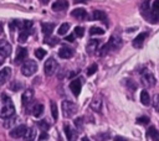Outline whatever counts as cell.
Instances as JSON below:
<instances>
[{
	"instance_id": "13",
	"label": "cell",
	"mask_w": 159,
	"mask_h": 141,
	"mask_svg": "<svg viewBox=\"0 0 159 141\" xmlns=\"http://www.w3.org/2000/svg\"><path fill=\"white\" fill-rule=\"evenodd\" d=\"M70 89H71V92L73 93L75 96H78L80 93H81V80L80 79L72 80L71 84H70Z\"/></svg>"
},
{
	"instance_id": "1",
	"label": "cell",
	"mask_w": 159,
	"mask_h": 141,
	"mask_svg": "<svg viewBox=\"0 0 159 141\" xmlns=\"http://www.w3.org/2000/svg\"><path fill=\"white\" fill-rule=\"evenodd\" d=\"M15 113V106L10 98L5 94H1V100H0V118L7 119L10 116H14Z\"/></svg>"
},
{
	"instance_id": "9",
	"label": "cell",
	"mask_w": 159,
	"mask_h": 141,
	"mask_svg": "<svg viewBox=\"0 0 159 141\" xmlns=\"http://www.w3.org/2000/svg\"><path fill=\"white\" fill-rule=\"evenodd\" d=\"M89 106H91L92 110L99 113L101 109H102V98H101V95H94L93 99H92V101H91V105H89Z\"/></svg>"
},
{
	"instance_id": "37",
	"label": "cell",
	"mask_w": 159,
	"mask_h": 141,
	"mask_svg": "<svg viewBox=\"0 0 159 141\" xmlns=\"http://www.w3.org/2000/svg\"><path fill=\"white\" fill-rule=\"evenodd\" d=\"M20 25H21V22H20L19 20H12V21L9 24V28H10L11 31H14L16 27H20Z\"/></svg>"
},
{
	"instance_id": "20",
	"label": "cell",
	"mask_w": 159,
	"mask_h": 141,
	"mask_svg": "<svg viewBox=\"0 0 159 141\" xmlns=\"http://www.w3.org/2000/svg\"><path fill=\"white\" fill-rule=\"evenodd\" d=\"M71 15L75 17V19H78V20H82L84 16H86V10L82 9V7H77L75 10H72Z\"/></svg>"
},
{
	"instance_id": "33",
	"label": "cell",
	"mask_w": 159,
	"mask_h": 141,
	"mask_svg": "<svg viewBox=\"0 0 159 141\" xmlns=\"http://www.w3.org/2000/svg\"><path fill=\"white\" fill-rule=\"evenodd\" d=\"M37 125H39L40 130H42V131H47V130L50 129V126H51V125H50V124H48L46 120H41V121L37 124Z\"/></svg>"
},
{
	"instance_id": "30",
	"label": "cell",
	"mask_w": 159,
	"mask_h": 141,
	"mask_svg": "<svg viewBox=\"0 0 159 141\" xmlns=\"http://www.w3.org/2000/svg\"><path fill=\"white\" fill-rule=\"evenodd\" d=\"M152 10L154 12V15L158 17L159 20V0H154L153 4H152Z\"/></svg>"
},
{
	"instance_id": "25",
	"label": "cell",
	"mask_w": 159,
	"mask_h": 141,
	"mask_svg": "<svg viewBox=\"0 0 159 141\" xmlns=\"http://www.w3.org/2000/svg\"><path fill=\"white\" fill-rule=\"evenodd\" d=\"M30 35V30H25V28H21L20 31V35H19V42H25L27 40V36Z\"/></svg>"
},
{
	"instance_id": "17",
	"label": "cell",
	"mask_w": 159,
	"mask_h": 141,
	"mask_svg": "<svg viewBox=\"0 0 159 141\" xmlns=\"http://www.w3.org/2000/svg\"><path fill=\"white\" fill-rule=\"evenodd\" d=\"M142 82H143L147 87H153V85L155 84V78H154L153 74L147 73V74H144V75L142 77Z\"/></svg>"
},
{
	"instance_id": "28",
	"label": "cell",
	"mask_w": 159,
	"mask_h": 141,
	"mask_svg": "<svg viewBox=\"0 0 159 141\" xmlns=\"http://www.w3.org/2000/svg\"><path fill=\"white\" fill-rule=\"evenodd\" d=\"M68 30H70V24L65 22V24H62V25L60 26V28H58L57 33H58V35H65V33H67V31H68Z\"/></svg>"
},
{
	"instance_id": "18",
	"label": "cell",
	"mask_w": 159,
	"mask_h": 141,
	"mask_svg": "<svg viewBox=\"0 0 159 141\" xmlns=\"http://www.w3.org/2000/svg\"><path fill=\"white\" fill-rule=\"evenodd\" d=\"M31 113H32V115H34V116H36V118L41 116V115H42V113H43V105H42V104H40V103H36V104L32 106Z\"/></svg>"
},
{
	"instance_id": "7",
	"label": "cell",
	"mask_w": 159,
	"mask_h": 141,
	"mask_svg": "<svg viewBox=\"0 0 159 141\" xmlns=\"http://www.w3.org/2000/svg\"><path fill=\"white\" fill-rule=\"evenodd\" d=\"M10 53H11V45L6 40H0V56L5 58Z\"/></svg>"
},
{
	"instance_id": "5",
	"label": "cell",
	"mask_w": 159,
	"mask_h": 141,
	"mask_svg": "<svg viewBox=\"0 0 159 141\" xmlns=\"http://www.w3.org/2000/svg\"><path fill=\"white\" fill-rule=\"evenodd\" d=\"M57 62L53 59V58H48L47 61H46V63H45V67H43V69H45V73L47 74V75H52L55 72H56V69H57Z\"/></svg>"
},
{
	"instance_id": "15",
	"label": "cell",
	"mask_w": 159,
	"mask_h": 141,
	"mask_svg": "<svg viewBox=\"0 0 159 141\" xmlns=\"http://www.w3.org/2000/svg\"><path fill=\"white\" fill-rule=\"evenodd\" d=\"M147 36H148L147 32H142V33H139V35L133 40V46H134L135 48H140L142 45H143V42H144V40L147 38Z\"/></svg>"
},
{
	"instance_id": "14",
	"label": "cell",
	"mask_w": 159,
	"mask_h": 141,
	"mask_svg": "<svg viewBox=\"0 0 159 141\" xmlns=\"http://www.w3.org/2000/svg\"><path fill=\"white\" fill-rule=\"evenodd\" d=\"M68 6V2L66 0H57L52 4V10L53 11H63Z\"/></svg>"
},
{
	"instance_id": "43",
	"label": "cell",
	"mask_w": 159,
	"mask_h": 141,
	"mask_svg": "<svg viewBox=\"0 0 159 141\" xmlns=\"http://www.w3.org/2000/svg\"><path fill=\"white\" fill-rule=\"evenodd\" d=\"M154 108L157 111H159V94L155 95V98H154Z\"/></svg>"
},
{
	"instance_id": "48",
	"label": "cell",
	"mask_w": 159,
	"mask_h": 141,
	"mask_svg": "<svg viewBox=\"0 0 159 141\" xmlns=\"http://www.w3.org/2000/svg\"><path fill=\"white\" fill-rule=\"evenodd\" d=\"M40 1H41V2H42V4H47V2H48V1H50V0H40Z\"/></svg>"
},
{
	"instance_id": "10",
	"label": "cell",
	"mask_w": 159,
	"mask_h": 141,
	"mask_svg": "<svg viewBox=\"0 0 159 141\" xmlns=\"http://www.w3.org/2000/svg\"><path fill=\"white\" fill-rule=\"evenodd\" d=\"M10 75H11V69L9 67L2 68L0 70V85H4L10 79Z\"/></svg>"
},
{
	"instance_id": "36",
	"label": "cell",
	"mask_w": 159,
	"mask_h": 141,
	"mask_svg": "<svg viewBox=\"0 0 159 141\" xmlns=\"http://www.w3.org/2000/svg\"><path fill=\"white\" fill-rule=\"evenodd\" d=\"M35 56H36V58L42 59V58L46 56V51H45L43 48H37V49L35 51Z\"/></svg>"
},
{
	"instance_id": "49",
	"label": "cell",
	"mask_w": 159,
	"mask_h": 141,
	"mask_svg": "<svg viewBox=\"0 0 159 141\" xmlns=\"http://www.w3.org/2000/svg\"><path fill=\"white\" fill-rule=\"evenodd\" d=\"M75 1H77V2H78V1H84V0H75Z\"/></svg>"
},
{
	"instance_id": "24",
	"label": "cell",
	"mask_w": 159,
	"mask_h": 141,
	"mask_svg": "<svg viewBox=\"0 0 159 141\" xmlns=\"http://www.w3.org/2000/svg\"><path fill=\"white\" fill-rule=\"evenodd\" d=\"M35 135H36L35 129L34 127H30V129H26L25 135H24V139L25 140H34L35 139Z\"/></svg>"
},
{
	"instance_id": "44",
	"label": "cell",
	"mask_w": 159,
	"mask_h": 141,
	"mask_svg": "<svg viewBox=\"0 0 159 141\" xmlns=\"http://www.w3.org/2000/svg\"><path fill=\"white\" fill-rule=\"evenodd\" d=\"M82 122H83V120H82V118H78V119H76L75 120V124H76V126L80 129V127H82Z\"/></svg>"
},
{
	"instance_id": "22",
	"label": "cell",
	"mask_w": 159,
	"mask_h": 141,
	"mask_svg": "<svg viewBox=\"0 0 159 141\" xmlns=\"http://www.w3.org/2000/svg\"><path fill=\"white\" fill-rule=\"evenodd\" d=\"M93 20H101V21H107V16L103 11H99V10H94L93 11Z\"/></svg>"
},
{
	"instance_id": "21",
	"label": "cell",
	"mask_w": 159,
	"mask_h": 141,
	"mask_svg": "<svg viewBox=\"0 0 159 141\" xmlns=\"http://www.w3.org/2000/svg\"><path fill=\"white\" fill-rule=\"evenodd\" d=\"M26 56H27V49H26L25 47H19V48H17V52H16V58H15V61H16V62L22 61V59L26 58Z\"/></svg>"
},
{
	"instance_id": "47",
	"label": "cell",
	"mask_w": 159,
	"mask_h": 141,
	"mask_svg": "<svg viewBox=\"0 0 159 141\" xmlns=\"http://www.w3.org/2000/svg\"><path fill=\"white\" fill-rule=\"evenodd\" d=\"M114 140H116V141H125L127 139H124V137H120V136H117Z\"/></svg>"
},
{
	"instance_id": "31",
	"label": "cell",
	"mask_w": 159,
	"mask_h": 141,
	"mask_svg": "<svg viewBox=\"0 0 159 141\" xmlns=\"http://www.w3.org/2000/svg\"><path fill=\"white\" fill-rule=\"evenodd\" d=\"M89 33H91L92 36H93V35H103V33H104V30H103V28H101V27L93 26V27H91Z\"/></svg>"
},
{
	"instance_id": "23",
	"label": "cell",
	"mask_w": 159,
	"mask_h": 141,
	"mask_svg": "<svg viewBox=\"0 0 159 141\" xmlns=\"http://www.w3.org/2000/svg\"><path fill=\"white\" fill-rule=\"evenodd\" d=\"M140 101H142L143 105H149L150 104V96H149L147 90H142V93H140Z\"/></svg>"
},
{
	"instance_id": "38",
	"label": "cell",
	"mask_w": 159,
	"mask_h": 141,
	"mask_svg": "<svg viewBox=\"0 0 159 141\" xmlns=\"http://www.w3.org/2000/svg\"><path fill=\"white\" fill-rule=\"evenodd\" d=\"M83 33H84V28H83V27L77 26V27L75 28V35H76L77 37H82V36H83Z\"/></svg>"
},
{
	"instance_id": "4",
	"label": "cell",
	"mask_w": 159,
	"mask_h": 141,
	"mask_svg": "<svg viewBox=\"0 0 159 141\" xmlns=\"http://www.w3.org/2000/svg\"><path fill=\"white\" fill-rule=\"evenodd\" d=\"M36 70H37V63L35 61H32V59L26 61L21 67V73L24 75H26V77H30V75L35 74Z\"/></svg>"
},
{
	"instance_id": "3",
	"label": "cell",
	"mask_w": 159,
	"mask_h": 141,
	"mask_svg": "<svg viewBox=\"0 0 159 141\" xmlns=\"http://www.w3.org/2000/svg\"><path fill=\"white\" fill-rule=\"evenodd\" d=\"M61 109H62V114H63L65 118H71L77 113V105L75 103L70 101V100L62 101Z\"/></svg>"
},
{
	"instance_id": "34",
	"label": "cell",
	"mask_w": 159,
	"mask_h": 141,
	"mask_svg": "<svg viewBox=\"0 0 159 141\" xmlns=\"http://www.w3.org/2000/svg\"><path fill=\"white\" fill-rule=\"evenodd\" d=\"M109 51H111V47H109V45H108V42H107L104 46H102V47H101V49H99V56H102V57H103V56H106Z\"/></svg>"
},
{
	"instance_id": "6",
	"label": "cell",
	"mask_w": 159,
	"mask_h": 141,
	"mask_svg": "<svg viewBox=\"0 0 159 141\" xmlns=\"http://www.w3.org/2000/svg\"><path fill=\"white\" fill-rule=\"evenodd\" d=\"M26 129H27V127H26L25 125H19V126H16L15 129L10 130V137H12V139H20V137H24Z\"/></svg>"
},
{
	"instance_id": "26",
	"label": "cell",
	"mask_w": 159,
	"mask_h": 141,
	"mask_svg": "<svg viewBox=\"0 0 159 141\" xmlns=\"http://www.w3.org/2000/svg\"><path fill=\"white\" fill-rule=\"evenodd\" d=\"M52 31H53V24H43L42 25V32L45 35H51Z\"/></svg>"
},
{
	"instance_id": "45",
	"label": "cell",
	"mask_w": 159,
	"mask_h": 141,
	"mask_svg": "<svg viewBox=\"0 0 159 141\" xmlns=\"http://www.w3.org/2000/svg\"><path fill=\"white\" fill-rule=\"evenodd\" d=\"M47 137H48V136H47V134H46V131H43V132H42V134L40 135V137H39V139H40V140H46Z\"/></svg>"
},
{
	"instance_id": "12",
	"label": "cell",
	"mask_w": 159,
	"mask_h": 141,
	"mask_svg": "<svg viewBox=\"0 0 159 141\" xmlns=\"http://www.w3.org/2000/svg\"><path fill=\"white\" fill-rule=\"evenodd\" d=\"M58 56H60L61 58H63V59H68V58H71V57L73 56V51H72L70 47L62 46V47L60 48V51H58Z\"/></svg>"
},
{
	"instance_id": "41",
	"label": "cell",
	"mask_w": 159,
	"mask_h": 141,
	"mask_svg": "<svg viewBox=\"0 0 159 141\" xmlns=\"http://www.w3.org/2000/svg\"><path fill=\"white\" fill-rule=\"evenodd\" d=\"M137 122H138V124H148V122H149V118H147V116H140V118L137 119Z\"/></svg>"
},
{
	"instance_id": "40",
	"label": "cell",
	"mask_w": 159,
	"mask_h": 141,
	"mask_svg": "<svg viewBox=\"0 0 159 141\" xmlns=\"http://www.w3.org/2000/svg\"><path fill=\"white\" fill-rule=\"evenodd\" d=\"M31 27H32V21H24L22 22V26H21V28H25V30H31Z\"/></svg>"
},
{
	"instance_id": "35",
	"label": "cell",
	"mask_w": 159,
	"mask_h": 141,
	"mask_svg": "<svg viewBox=\"0 0 159 141\" xmlns=\"http://www.w3.org/2000/svg\"><path fill=\"white\" fill-rule=\"evenodd\" d=\"M9 88H10L11 90H14V92H17V90H20V89L22 88V84H21L20 82H12V83L9 85Z\"/></svg>"
},
{
	"instance_id": "42",
	"label": "cell",
	"mask_w": 159,
	"mask_h": 141,
	"mask_svg": "<svg viewBox=\"0 0 159 141\" xmlns=\"http://www.w3.org/2000/svg\"><path fill=\"white\" fill-rule=\"evenodd\" d=\"M45 42L50 43V46H53V45H56V43L58 42V40H57V38H51V36H50V38H46Z\"/></svg>"
},
{
	"instance_id": "46",
	"label": "cell",
	"mask_w": 159,
	"mask_h": 141,
	"mask_svg": "<svg viewBox=\"0 0 159 141\" xmlns=\"http://www.w3.org/2000/svg\"><path fill=\"white\" fill-rule=\"evenodd\" d=\"M75 36H76L75 33H73V35H70V36H67V37H66V41H70V42H72V41L75 40Z\"/></svg>"
},
{
	"instance_id": "16",
	"label": "cell",
	"mask_w": 159,
	"mask_h": 141,
	"mask_svg": "<svg viewBox=\"0 0 159 141\" xmlns=\"http://www.w3.org/2000/svg\"><path fill=\"white\" fill-rule=\"evenodd\" d=\"M32 96H34V90L32 89L25 90L24 94L21 95V103H22V105H27L30 103V100L32 99Z\"/></svg>"
},
{
	"instance_id": "19",
	"label": "cell",
	"mask_w": 159,
	"mask_h": 141,
	"mask_svg": "<svg viewBox=\"0 0 159 141\" xmlns=\"http://www.w3.org/2000/svg\"><path fill=\"white\" fill-rule=\"evenodd\" d=\"M147 137L150 140H159V131L154 126H150L147 131Z\"/></svg>"
},
{
	"instance_id": "2",
	"label": "cell",
	"mask_w": 159,
	"mask_h": 141,
	"mask_svg": "<svg viewBox=\"0 0 159 141\" xmlns=\"http://www.w3.org/2000/svg\"><path fill=\"white\" fill-rule=\"evenodd\" d=\"M140 11H142L143 17H144L147 21H149V22H152V24H154V22L158 21V17L154 15L153 10H152L150 6H149V0H144V1H143L142 6H140Z\"/></svg>"
},
{
	"instance_id": "27",
	"label": "cell",
	"mask_w": 159,
	"mask_h": 141,
	"mask_svg": "<svg viewBox=\"0 0 159 141\" xmlns=\"http://www.w3.org/2000/svg\"><path fill=\"white\" fill-rule=\"evenodd\" d=\"M17 121V119L16 118H12V116H10V118H7V120L4 122V127L5 129H9V127H12L14 125H15V122Z\"/></svg>"
},
{
	"instance_id": "39",
	"label": "cell",
	"mask_w": 159,
	"mask_h": 141,
	"mask_svg": "<svg viewBox=\"0 0 159 141\" xmlns=\"http://www.w3.org/2000/svg\"><path fill=\"white\" fill-rule=\"evenodd\" d=\"M97 69H98L97 64H92V66L87 69V75H92V74H94V73L97 72Z\"/></svg>"
},
{
	"instance_id": "32",
	"label": "cell",
	"mask_w": 159,
	"mask_h": 141,
	"mask_svg": "<svg viewBox=\"0 0 159 141\" xmlns=\"http://www.w3.org/2000/svg\"><path fill=\"white\" fill-rule=\"evenodd\" d=\"M65 134H66V137H67V140H72L75 136V134H73V131H72V129L70 127V125H65Z\"/></svg>"
},
{
	"instance_id": "29",
	"label": "cell",
	"mask_w": 159,
	"mask_h": 141,
	"mask_svg": "<svg viewBox=\"0 0 159 141\" xmlns=\"http://www.w3.org/2000/svg\"><path fill=\"white\" fill-rule=\"evenodd\" d=\"M51 113H52L53 120L56 121V120L58 119V110H57V105H56L53 101H51Z\"/></svg>"
},
{
	"instance_id": "11",
	"label": "cell",
	"mask_w": 159,
	"mask_h": 141,
	"mask_svg": "<svg viewBox=\"0 0 159 141\" xmlns=\"http://www.w3.org/2000/svg\"><path fill=\"white\" fill-rule=\"evenodd\" d=\"M98 45H99V41H98V40H89L88 43H87V46H86L87 53L93 54V53L98 49Z\"/></svg>"
},
{
	"instance_id": "8",
	"label": "cell",
	"mask_w": 159,
	"mask_h": 141,
	"mask_svg": "<svg viewBox=\"0 0 159 141\" xmlns=\"http://www.w3.org/2000/svg\"><path fill=\"white\" fill-rule=\"evenodd\" d=\"M108 45L111 47V51L113 49H118L120 46H122V38L118 36V35H112L109 41H108Z\"/></svg>"
}]
</instances>
